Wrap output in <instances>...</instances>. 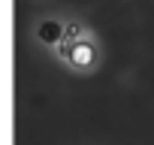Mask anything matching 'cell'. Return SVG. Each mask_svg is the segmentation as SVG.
I'll use <instances>...</instances> for the list:
<instances>
[{
	"mask_svg": "<svg viewBox=\"0 0 154 145\" xmlns=\"http://www.w3.org/2000/svg\"><path fill=\"white\" fill-rule=\"evenodd\" d=\"M39 36L42 39H57V24H42L39 27Z\"/></svg>",
	"mask_w": 154,
	"mask_h": 145,
	"instance_id": "obj_1",
	"label": "cell"
}]
</instances>
